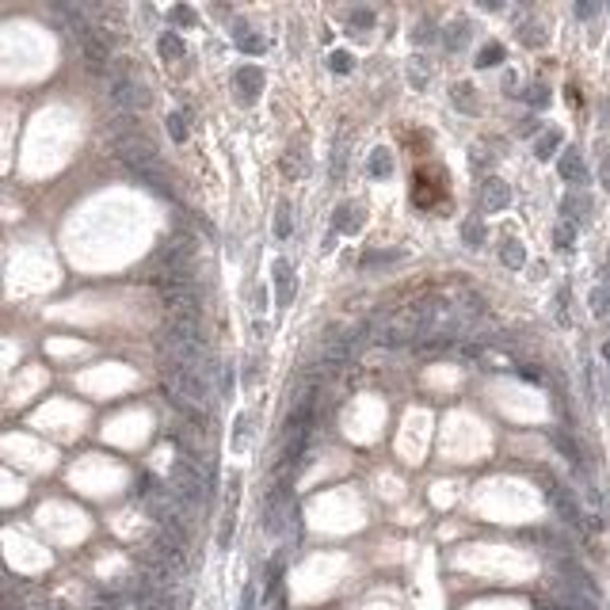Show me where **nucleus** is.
Wrapping results in <instances>:
<instances>
[{
  "label": "nucleus",
  "mask_w": 610,
  "mask_h": 610,
  "mask_svg": "<svg viewBox=\"0 0 610 610\" xmlns=\"http://www.w3.org/2000/svg\"><path fill=\"white\" fill-rule=\"evenodd\" d=\"M309 172V157L302 153V145H290L286 149V157H282V176H290V180H297V176H305Z\"/></svg>",
  "instance_id": "2eb2a0df"
},
{
  "label": "nucleus",
  "mask_w": 610,
  "mask_h": 610,
  "mask_svg": "<svg viewBox=\"0 0 610 610\" xmlns=\"http://www.w3.org/2000/svg\"><path fill=\"white\" fill-rule=\"evenodd\" d=\"M168 19H172V23H180V27H195V23H198L195 8H187V4H176V8L168 12Z\"/></svg>",
  "instance_id": "7c9ffc66"
},
{
  "label": "nucleus",
  "mask_w": 610,
  "mask_h": 610,
  "mask_svg": "<svg viewBox=\"0 0 610 610\" xmlns=\"http://www.w3.org/2000/svg\"><path fill=\"white\" fill-rule=\"evenodd\" d=\"M561 149V130H545L542 138H538V145H534V153H538V160H549L553 153Z\"/></svg>",
  "instance_id": "aec40b11"
},
{
  "label": "nucleus",
  "mask_w": 610,
  "mask_h": 610,
  "mask_svg": "<svg viewBox=\"0 0 610 610\" xmlns=\"http://www.w3.org/2000/svg\"><path fill=\"white\" fill-rule=\"evenodd\" d=\"M366 222V207L363 202H344V207L336 210V218H332V229L336 233H359Z\"/></svg>",
  "instance_id": "9b49d317"
},
{
  "label": "nucleus",
  "mask_w": 610,
  "mask_h": 610,
  "mask_svg": "<svg viewBox=\"0 0 610 610\" xmlns=\"http://www.w3.org/2000/svg\"><path fill=\"white\" fill-rule=\"evenodd\" d=\"M275 233L279 237H290V210L279 207V214H275Z\"/></svg>",
  "instance_id": "c9c22d12"
},
{
  "label": "nucleus",
  "mask_w": 610,
  "mask_h": 610,
  "mask_svg": "<svg viewBox=\"0 0 610 610\" xmlns=\"http://www.w3.org/2000/svg\"><path fill=\"white\" fill-rule=\"evenodd\" d=\"M557 172H561V180H569V183H584L587 180V168H584L580 149H565L561 160H557Z\"/></svg>",
  "instance_id": "ddd939ff"
},
{
  "label": "nucleus",
  "mask_w": 610,
  "mask_h": 610,
  "mask_svg": "<svg viewBox=\"0 0 610 610\" xmlns=\"http://www.w3.org/2000/svg\"><path fill=\"white\" fill-rule=\"evenodd\" d=\"M423 39H428V42H431V39H435V31H431V23H420V27H416V34H412V42H423Z\"/></svg>",
  "instance_id": "ea45409f"
},
{
  "label": "nucleus",
  "mask_w": 610,
  "mask_h": 610,
  "mask_svg": "<svg viewBox=\"0 0 610 610\" xmlns=\"http://www.w3.org/2000/svg\"><path fill=\"white\" fill-rule=\"evenodd\" d=\"M462 240L470 248L485 244V225H481V218H465V222H462Z\"/></svg>",
  "instance_id": "412c9836"
},
{
  "label": "nucleus",
  "mask_w": 610,
  "mask_h": 610,
  "mask_svg": "<svg viewBox=\"0 0 610 610\" xmlns=\"http://www.w3.org/2000/svg\"><path fill=\"white\" fill-rule=\"evenodd\" d=\"M545 496H549V503L557 507V515H561L565 523H572V527H591V519H587L584 512H580V503L572 500L569 492H565L557 481H545Z\"/></svg>",
  "instance_id": "0eeeda50"
},
{
  "label": "nucleus",
  "mask_w": 610,
  "mask_h": 610,
  "mask_svg": "<svg viewBox=\"0 0 610 610\" xmlns=\"http://www.w3.org/2000/svg\"><path fill=\"white\" fill-rule=\"evenodd\" d=\"M443 39H446V46H450V50H462L465 42H470V19H454V23L446 27Z\"/></svg>",
  "instance_id": "6ab92c4d"
},
{
  "label": "nucleus",
  "mask_w": 610,
  "mask_h": 610,
  "mask_svg": "<svg viewBox=\"0 0 610 610\" xmlns=\"http://www.w3.org/2000/svg\"><path fill=\"white\" fill-rule=\"evenodd\" d=\"M168 485H172V496L180 503H202L207 500V477L195 470V462L187 458H176L172 470H168Z\"/></svg>",
  "instance_id": "20e7f679"
},
{
  "label": "nucleus",
  "mask_w": 610,
  "mask_h": 610,
  "mask_svg": "<svg viewBox=\"0 0 610 610\" xmlns=\"http://www.w3.org/2000/svg\"><path fill=\"white\" fill-rule=\"evenodd\" d=\"M107 92L118 107H145L149 103L145 88L138 84V76H134V69L126 65V61H115V65L107 69Z\"/></svg>",
  "instance_id": "39448f33"
},
{
  "label": "nucleus",
  "mask_w": 610,
  "mask_h": 610,
  "mask_svg": "<svg viewBox=\"0 0 610 610\" xmlns=\"http://www.w3.org/2000/svg\"><path fill=\"white\" fill-rule=\"evenodd\" d=\"M328 69H332V73H351V54H347V50H332V54H328Z\"/></svg>",
  "instance_id": "473e14b6"
},
{
  "label": "nucleus",
  "mask_w": 610,
  "mask_h": 610,
  "mask_svg": "<svg viewBox=\"0 0 610 610\" xmlns=\"http://www.w3.org/2000/svg\"><path fill=\"white\" fill-rule=\"evenodd\" d=\"M271 275H275V290H279V294H275V305H290L294 302V271H290V264L282 256L271 264Z\"/></svg>",
  "instance_id": "f8f14e48"
},
{
  "label": "nucleus",
  "mask_w": 610,
  "mask_h": 610,
  "mask_svg": "<svg viewBox=\"0 0 610 610\" xmlns=\"http://www.w3.org/2000/svg\"><path fill=\"white\" fill-rule=\"evenodd\" d=\"M240 610H256V587H252V584L240 591Z\"/></svg>",
  "instance_id": "58836bf2"
},
{
  "label": "nucleus",
  "mask_w": 610,
  "mask_h": 610,
  "mask_svg": "<svg viewBox=\"0 0 610 610\" xmlns=\"http://www.w3.org/2000/svg\"><path fill=\"white\" fill-rule=\"evenodd\" d=\"M157 46H160V54H165L168 61H172V58H183V39H180V34H160Z\"/></svg>",
  "instance_id": "bb28decb"
},
{
  "label": "nucleus",
  "mask_w": 610,
  "mask_h": 610,
  "mask_svg": "<svg viewBox=\"0 0 610 610\" xmlns=\"http://www.w3.org/2000/svg\"><path fill=\"white\" fill-rule=\"evenodd\" d=\"M500 61H503V46H500V42H488V46H481V54H477L473 65H477V69H492V65H500Z\"/></svg>",
  "instance_id": "5701e85b"
},
{
  "label": "nucleus",
  "mask_w": 610,
  "mask_h": 610,
  "mask_svg": "<svg viewBox=\"0 0 610 610\" xmlns=\"http://www.w3.org/2000/svg\"><path fill=\"white\" fill-rule=\"evenodd\" d=\"M244 435H248V420H244V416H237V431H233V446H237V450L244 446Z\"/></svg>",
  "instance_id": "4c0bfd02"
},
{
  "label": "nucleus",
  "mask_w": 610,
  "mask_h": 610,
  "mask_svg": "<svg viewBox=\"0 0 610 610\" xmlns=\"http://www.w3.org/2000/svg\"><path fill=\"white\" fill-rule=\"evenodd\" d=\"M168 138H172L176 145H183V141H187V118H183L180 111H172V115H168Z\"/></svg>",
  "instance_id": "a878e982"
},
{
  "label": "nucleus",
  "mask_w": 610,
  "mask_h": 610,
  "mask_svg": "<svg viewBox=\"0 0 610 610\" xmlns=\"http://www.w3.org/2000/svg\"><path fill=\"white\" fill-rule=\"evenodd\" d=\"M599 180H602V187L610 191V157H602V165H599Z\"/></svg>",
  "instance_id": "a19ab883"
},
{
  "label": "nucleus",
  "mask_w": 610,
  "mask_h": 610,
  "mask_svg": "<svg viewBox=\"0 0 610 610\" xmlns=\"http://www.w3.org/2000/svg\"><path fill=\"white\" fill-rule=\"evenodd\" d=\"M507 202H512V187H507V180H500V176L485 180V187H481V207H485L488 214H500V210H507Z\"/></svg>",
  "instance_id": "9d476101"
},
{
  "label": "nucleus",
  "mask_w": 610,
  "mask_h": 610,
  "mask_svg": "<svg viewBox=\"0 0 610 610\" xmlns=\"http://www.w3.org/2000/svg\"><path fill=\"white\" fill-rule=\"evenodd\" d=\"M191 260H195V237H191V233H176V237H168L165 244L157 248V256H153V279L191 271L187 267Z\"/></svg>",
  "instance_id": "7ed1b4c3"
},
{
  "label": "nucleus",
  "mask_w": 610,
  "mask_h": 610,
  "mask_svg": "<svg viewBox=\"0 0 610 610\" xmlns=\"http://www.w3.org/2000/svg\"><path fill=\"white\" fill-rule=\"evenodd\" d=\"M523 42H527V46H542V42H545L542 27H534V23H530L527 31H523Z\"/></svg>",
  "instance_id": "e433bc0d"
},
{
  "label": "nucleus",
  "mask_w": 610,
  "mask_h": 610,
  "mask_svg": "<svg viewBox=\"0 0 610 610\" xmlns=\"http://www.w3.org/2000/svg\"><path fill=\"white\" fill-rule=\"evenodd\" d=\"M450 305H454V313L462 317V324H473L481 313H485V297H481L477 290H470V286L450 290Z\"/></svg>",
  "instance_id": "6e6552de"
},
{
  "label": "nucleus",
  "mask_w": 610,
  "mask_h": 610,
  "mask_svg": "<svg viewBox=\"0 0 610 610\" xmlns=\"http://www.w3.org/2000/svg\"><path fill=\"white\" fill-rule=\"evenodd\" d=\"M237 46L244 50V54H264L267 42L260 39V34H244V31H237Z\"/></svg>",
  "instance_id": "c85d7f7f"
},
{
  "label": "nucleus",
  "mask_w": 610,
  "mask_h": 610,
  "mask_svg": "<svg viewBox=\"0 0 610 610\" xmlns=\"http://www.w3.org/2000/svg\"><path fill=\"white\" fill-rule=\"evenodd\" d=\"M428 81H431L428 61H423V58H412V61H408V84H412V88H428Z\"/></svg>",
  "instance_id": "b1692460"
},
{
  "label": "nucleus",
  "mask_w": 610,
  "mask_h": 610,
  "mask_svg": "<svg viewBox=\"0 0 610 610\" xmlns=\"http://www.w3.org/2000/svg\"><path fill=\"white\" fill-rule=\"evenodd\" d=\"M81 54H84V61H88V69H96V73H103V76H107V69L115 65V61H111L107 42L99 39L96 31H92V34H84V39H81Z\"/></svg>",
  "instance_id": "1a4fd4ad"
},
{
  "label": "nucleus",
  "mask_w": 610,
  "mask_h": 610,
  "mask_svg": "<svg viewBox=\"0 0 610 610\" xmlns=\"http://www.w3.org/2000/svg\"><path fill=\"white\" fill-rule=\"evenodd\" d=\"M118 160H123L126 168H130L134 176H138L145 187H157L160 195H172V187H168V168L165 160H160V153L153 145H149L145 138H138V134H126L123 141L115 145Z\"/></svg>",
  "instance_id": "f257e3e1"
},
{
  "label": "nucleus",
  "mask_w": 610,
  "mask_h": 610,
  "mask_svg": "<svg viewBox=\"0 0 610 610\" xmlns=\"http://www.w3.org/2000/svg\"><path fill=\"white\" fill-rule=\"evenodd\" d=\"M572 240H576V225L572 222H561L557 229H553V244L557 248H572Z\"/></svg>",
  "instance_id": "c756f323"
},
{
  "label": "nucleus",
  "mask_w": 610,
  "mask_h": 610,
  "mask_svg": "<svg viewBox=\"0 0 610 610\" xmlns=\"http://www.w3.org/2000/svg\"><path fill=\"white\" fill-rule=\"evenodd\" d=\"M500 260H503V267H512V271H519L523 264H527V252H523V244L515 237H507L500 244Z\"/></svg>",
  "instance_id": "a211bd4d"
},
{
  "label": "nucleus",
  "mask_w": 610,
  "mask_h": 610,
  "mask_svg": "<svg viewBox=\"0 0 610 610\" xmlns=\"http://www.w3.org/2000/svg\"><path fill=\"white\" fill-rule=\"evenodd\" d=\"M237 88H240V99H244V103H252V99L264 92V73H260L256 65H244V69L237 73Z\"/></svg>",
  "instance_id": "4468645a"
},
{
  "label": "nucleus",
  "mask_w": 610,
  "mask_h": 610,
  "mask_svg": "<svg viewBox=\"0 0 610 610\" xmlns=\"http://www.w3.org/2000/svg\"><path fill=\"white\" fill-rule=\"evenodd\" d=\"M138 610H168L165 602H160V595H153V591H145L138 599Z\"/></svg>",
  "instance_id": "f704fd0d"
},
{
  "label": "nucleus",
  "mask_w": 610,
  "mask_h": 610,
  "mask_svg": "<svg viewBox=\"0 0 610 610\" xmlns=\"http://www.w3.org/2000/svg\"><path fill=\"white\" fill-rule=\"evenodd\" d=\"M366 324H359V328H351V332H339V336H332L328 344H324V366H344L347 359L355 355V347H359V339L366 336Z\"/></svg>",
  "instance_id": "423d86ee"
},
{
  "label": "nucleus",
  "mask_w": 610,
  "mask_h": 610,
  "mask_svg": "<svg viewBox=\"0 0 610 610\" xmlns=\"http://www.w3.org/2000/svg\"><path fill=\"white\" fill-rule=\"evenodd\" d=\"M165 389L172 404H180L183 412L202 416L210 408V381L191 366H165Z\"/></svg>",
  "instance_id": "f03ea898"
},
{
  "label": "nucleus",
  "mask_w": 610,
  "mask_h": 610,
  "mask_svg": "<svg viewBox=\"0 0 610 610\" xmlns=\"http://www.w3.org/2000/svg\"><path fill=\"white\" fill-rule=\"evenodd\" d=\"M450 99H454V107L458 111H465V115H477V88L473 84H454L450 88Z\"/></svg>",
  "instance_id": "dca6fc26"
},
{
  "label": "nucleus",
  "mask_w": 610,
  "mask_h": 610,
  "mask_svg": "<svg viewBox=\"0 0 610 610\" xmlns=\"http://www.w3.org/2000/svg\"><path fill=\"white\" fill-rule=\"evenodd\" d=\"M587 305H591L595 317H607L610 313V286H595L591 297H587Z\"/></svg>",
  "instance_id": "393cba45"
},
{
  "label": "nucleus",
  "mask_w": 610,
  "mask_h": 610,
  "mask_svg": "<svg viewBox=\"0 0 610 610\" xmlns=\"http://www.w3.org/2000/svg\"><path fill=\"white\" fill-rule=\"evenodd\" d=\"M523 99H527L530 107H545V103H549V88H545V84H530V88L523 92Z\"/></svg>",
  "instance_id": "2f4dec72"
},
{
  "label": "nucleus",
  "mask_w": 610,
  "mask_h": 610,
  "mask_svg": "<svg viewBox=\"0 0 610 610\" xmlns=\"http://www.w3.org/2000/svg\"><path fill=\"white\" fill-rule=\"evenodd\" d=\"M553 446H557V450L565 454V458H569L572 465H580V450H576V443H572V439H565V435H553Z\"/></svg>",
  "instance_id": "72a5a7b5"
},
{
  "label": "nucleus",
  "mask_w": 610,
  "mask_h": 610,
  "mask_svg": "<svg viewBox=\"0 0 610 610\" xmlns=\"http://www.w3.org/2000/svg\"><path fill=\"white\" fill-rule=\"evenodd\" d=\"M374 27V12L370 8H355L351 12V34H363Z\"/></svg>",
  "instance_id": "cd10ccee"
},
{
  "label": "nucleus",
  "mask_w": 610,
  "mask_h": 610,
  "mask_svg": "<svg viewBox=\"0 0 610 610\" xmlns=\"http://www.w3.org/2000/svg\"><path fill=\"white\" fill-rule=\"evenodd\" d=\"M602 359H607V366H610V339L602 344Z\"/></svg>",
  "instance_id": "79ce46f5"
},
{
  "label": "nucleus",
  "mask_w": 610,
  "mask_h": 610,
  "mask_svg": "<svg viewBox=\"0 0 610 610\" xmlns=\"http://www.w3.org/2000/svg\"><path fill=\"white\" fill-rule=\"evenodd\" d=\"M366 172H370L374 180H386V176L393 172V153H389V149H374L370 160H366Z\"/></svg>",
  "instance_id": "f3484780"
},
{
  "label": "nucleus",
  "mask_w": 610,
  "mask_h": 610,
  "mask_svg": "<svg viewBox=\"0 0 610 610\" xmlns=\"http://www.w3.org/2000/svg\"><path fill=\"white\" fill-rule=\"evenodd\" d=\"M233 530H237V503H229V507H225L222 530H218V545H222V549H229V542H233Z\"/></svg>",
  "instance_id": "4be33fe9"
}]
</instances>
